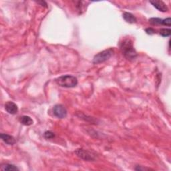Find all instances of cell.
Returning <instances> with one entry per match:
<instances>
[{"label": "cell", "instance_id": "cell-16", "mask_svg": "<svg viewBox=\"0 0 171 171\" xmlns=\"http://www.w3.org/2000/svg\"><path fill=\"white\" fill-rule=\"evenodd\" d=\"M146 32L147 34L149 35H152V34H154L155 33V30L152 28H148L146 30Z\"/></svg>", "mask_w": 171, "mask_h": 171}, {"label": "cell", "instance_id": "cell-9", "mask_svg": "<svg viewBox=\"0 0 171 171\" xmlns=\"http://www.w3.org/2000/svg\"><path fill=\"white\" fill-rule=\"evenodd\" d=\"M123 18L126 22L130 23H134L137 22V18L130 13L125 12L123 13Z\"/></svg>", "mask_w": 171, "mask_h": 171}, {"label": "cell", "instance_id": "cell-8", "mask_svg": "<svg viewBox=\"0 0 171 171\" xmlns=\"http://www.w3.org/2000/svg\"><path fill=\"white\" fill-rule=\"evenodd\" d=\"M0 137H1V138L7 144L13 145L16 142L15 138L12 137V136H11V135L2 133V134H1V136H0Z\"/></svg>", "mask_w": 171, "mask_h": 171}, {"label": "cell", "instance_id": "cell-5", "mask_svg": "<svg viewBox=\"0 0 171 171\" xmlns=\"http://www.w3.org/2000/svg\"><path fill=\"white\" fill-rule=\"evenodd\" d=\"M54 114L59 118H64L67 116V110L63 105L58 104L54 107Z\"/></svg>", "mask_w": 171, "mask_h": 171}, {"label": "cell", "instance_id": "cell-15", "mask_svg": "<svg viewBox=\"0 0 171 171\" xmlns=\"http://www.w3.org/2000/svg\"><path fill=\"white\" fill-rule=\"evenodd\" d=\"M162 25L170 26V25H171V20H170V17H169V18L165 19V20H162Z\"/></svg>", "mask_w": 171, "mask_h": 171}, {"label": "cell", "instance_id": "cell-3", "mask_svg": "<svg viewBox=\"0 0 171 171\" xmlns=\"http://www.w3.org/2000/svg\"><path fill=\"white\" fill-rule=\"evenodd\" d=\"M114 50L112 48L108 49V50H104L96 54L93 59V63L95 64H100V63L104 62L108 60L113 55Z\"/></svg>", "mask_w": 171, "mask_h": 171}, {"label": "cell", "instance_id": "cell-2", "mask_svg": "<svg viewBox=\"0 0 171 171\" xmlns=\"http://www.w3.org/2000/svg\"><path fill=\"white\" fill-rule=\"evenodd\" d=\"M57 84L64 88H74L78 84V80L70 75H65L55 79Z\"/></svg>", "mask_w": 171, "mask_h": 171}, {"label": "cell", "instance_id": "cell-4", "mask_svg": "<svg viewBox=\"0 0 171 171\" xmlns=\"http://www.w3.org/2000/svg\"><path fill=\"white\" fill-rule=\"evenodd\" d=\"M76 154L81 159L87 160V161H91V160H95V157H94V155H92V153L86 151V150L78 149L76 151Z\"/></svg>", "mask_w": 171, "mask_h": 171}, {"label": "cell", "instance_id": "cell-1", "mask_svg": "<svg viewBox=\"0 0 171 171\" xmlns=\"http://www.w3.org/2000/svg\"><path fill=\"white\" fill-rule=\"evenodd\" d=\"M120 49L122 52H123V54L124 55V56L129 59V60L134 59L137 57V54L134 50L133 45H132V42L130 40L126 39L124 40L121 43Z\"/></svg>", "mask_w": 171, "mask_h": 171}, {"label": "cell", "instance_id": "cell-12", "mask_svg": "<svg viewBox=\"0 0 171 171\" xmlns=\"http://www.w3.org/2000/svg\"><path fill=\"white\" fill-rule=\"evenodd\" d=\"M160 34L163 37H168L170 36L171 34L170 29H162L160 31Z\"/></svg>", "mask_w": 171, "mask_h": 171}, {"label": "cell", "instance_id": "cell-7", "mask_svg": "<svg viewBox=\"0 0 171 171\" xmlns=\"http://www.w3.org/2000/svg\"><path fill=\"white\" fill-rule=\"evenodd\" d=\"M5 109L9 114H16L17 112V111H18L17 105L13 102H7L5 105Z\"/></svg>", "mask_w": 171, "mask_h": 171}, {"label": "cell", "instance_id": "cell-11", "mask_svg": "<svg viewBox=\"0 0 171 171\" xmlns=\"http://www.w3.org/2000/svg\"><path fill=\"white\" fill-rule=\"evenodd\" d=\"M20 122L22 124L26 126H30L33 124V120L28 116H23L20 118Z\"/></svg>", "mask_w": 171, "mask_h": 171}, {"label": "cell", "instance_id": "cell-13", "mask_svg": "<svg viewBox=\"0 0 171 171\" xmlns=\"http://www.w3.org/2000/svg\"><path fill=\"white\" fill-rule=\"evenodd\" d=\"M149 22L153 24V25H160V24H162V20L160 18H155V17H153L149 20Z\"/></svg>", "mask_w": 171, "mask_h": 171}, {"label": "cell", "instance_id": "cell-14", "mask_svg": "<svg viewBox=\"0 0 171 171\" xmlns=\"http://www.w3.org/2000/svg\"><path fill=\"white\" fill-rule=\"evenodd\" d=\"M44 137H45V138H47V139H51V138H54L55 134L52 132L47 131L44 133Z\"/></svg>", "mask_w": 171, "mask_h": 171}, {"label": "cell", "instance_id": "cell-6", "mask_svg": "<svg viewBox=\"0 0 171 171\" xmlns=\"http://www.w3.org/2000/svg\"><path fill=\"white\" fill-rule=\"evenodd\" d=\"M150 3L159 11L162 12H166L168 11V8L165 3L162 1H151Z\"/></svg>", "mask_w": 171, "mask_h": 171}, {"label": "cell", "instance_id": "cell-10", "mask_svg": "<svg viewBox=\"0 0 171 171\" xmlns=\"http://www.w3.org/2000/svg\"><path fill=\"white\" fill-rule=\"evenodd\" d=\"M1 170L3 171L5 170H9V171H15V170H19L18 168L15 165H11V164H5V165H3L1 166Z\"/></svg>", "mask_w": 171, "mask_h": 171}]
</instances>
